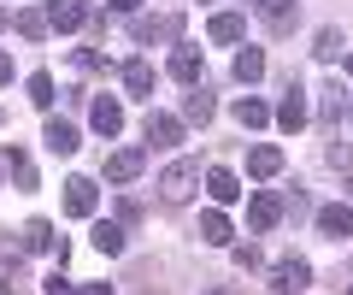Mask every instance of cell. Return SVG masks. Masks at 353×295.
I'll return each mask as SVG.
<instances>
[{"label":"cell","mask_w":353,"mask_h":295,"mask_svg":"<svg viewBox=\"0 0 353 295\" xmlns=\"http://www.w3.org/2000/svg\"><path fill=\"white\" fill-rule=\"evenodd\" d=\"M318 59H336V53H341V30H318Z\"/></svg>","instance_id":"83f0119b"},{"label":"cell","mask_w":353,"mask_h":295,"mask_svg":"<svg viewBox=\"0 0 353 295\" xmlns=\"http://www.w3.org/2000/svg\"><path fill=\"white\" fill-rule=\"evenodd\" d=\"M206 195H212L218 207H230V201H241V183H236V171H224V166H212V171H206Z\"/></svg>","instance_id":"7c38bea8"},{"label":"cell","mask_w":353,"mask_h":295,"mask_svg":"<svg viewBox=\"0 0 353 295\" xmlns=\"http://www.w3.org/2000/svg\"><path fill=\"white\" fill-rule=\"evenodd\" d=\"M141 160H148L141 148H118V154L106 160V183H136L141 178Z\"/></svg>","instance_id":"52a82bcc"},{"label":"cell","mask_w":353,"mask_h":295,"mask_svg":"<svg viewBox=\"0 0 353 295\" xmlns=\"http://www.w3.org/2000/svg\"><path fill=\"white\" fill-rule=\"evenodd\" d=\"M230 218L224 213H201V242H212V248H230Z\"/></svg>","instance_id":"ac0fdd59"},{"label":"cell","mask_w":353,"mask_h":295,"mask_svg":"<svg viewBox=\"0 0 353 295\" xmlns=\"http://www.w3.org/2000/svg\"><path fill=\"white\" fill-rule=\"evenodd\" d=\"M194 189H201V160H176V166H165L159 171V195H165V201H189V195Z\"/></svg>","instance_id":"6da1fadb"},{"label":"cell","mask_w":353,"mask_h":295,"mask_svg":"<svg viewBox=\"0 0 353 295\" xmlns=\"http://www.w3.org/2000/svg\"><path fill=\"white\" fill-rule=\"evenodd\" d=\"M248 171H253V178H277V171H283V148H271V142L248 148Z\"/></svg>","instance_id":"4fadbf2b"},{"label":"cell","mask_w":353,"mask_h":295,"mask_svg":"<svg viewBox=\"0 0 353 295\" xmlns=\"http://www.w3.org/2000/svg\"><path fill=\"white\" fill-rule=\"evenodd\" d=\"M253 6L265 12V24H271V30H289L294 24V6H289V0H253Z\"/></svg>","instance_id":"cb8c5ba5"},{"label":"cell","mask_w":353,"mask_h":295,"mask_svg":"<svg viewBox=\"0 0 353 295\" xmlns=\"http://www.w3.org/2000/svg\"><path fill=\"white\" fill-rule=\"evenodd\" d=\"M0 160H6V171L18 178V189H36V166L24 160V148H12V142H6V154H0Z\"/></svg>","instance_id":"d6986e66"},{"label":"cell","mask_w":353,"mask_h":295,"mask_svg":"<svg viewBox=\"0 0 353 295\" xmlns=\"http://www.w3.org/2000/svg\"><path fill=\"white\" fill-rule=\"evenodd\" d=\"M236 266H241V272H253V266H259V248H253V242H248V248H236Z\"/></svg>","instance_id":"1f68e13d"},{"label":"cell","mask_w":353,"mask_h":295,"mask_svg":"<svg viewBox=\"0 0 353 295\" xmlns=\"http://www.w3.org/2000/svg\"><path fill=\"white\" fill-rule=\"evenodd\" d=\"M94 207H101L94 178H71V183H65V213H71V218H94Z\"/></svg>","instance_id":"7a4b0ae2"},{"label":"cell","mask_w":353,"mask_h":295,"mask_svg":"<svg viewBox=\"0 0 353 295\" xmlns=\"http://www.w3.org/2000/svg\"><path fill=\"white\" fill-rule=\"evenodd\" d=\"M88 124L101 130V136H118V130H124V106H118V101H106V95H101V101L88 106Z\"/></svg>","instance_id":"8fae6325"},{"label":"cell","mask_w":353,"mask_h":295,"mask_svg":"<svg viewBox=\"0 0 353 295\" xmlns=\"http://www.w3.org/2000/svg\"><path fill=\"white\" fill-rule=\"evenodd\" d=\"M324 118H341V83H336V89H324Z\"/></svg>","instance_id":"4dcf8cb0"},{"label":"cell","mask_w":353,"mask_h":295,"mask_svg":"<svg viewBox=\"0 0 353 295\" xmlns=\"http://www.w3.org/2000/svg\"><path fill=\"white\" fill-rule=\"evenodd\" d=\"M241 36H248V18H236V12L212 18V41H241Z\"/></svg>","instance_id":"603a6c76"},{"label":"cell","mask_w":353,"mask_h":295,"mask_svg":"<svg viewBox=\"0 0 353 295\" xmlns=\"http://www.w3.org/2000/svg\"><path fill=\"white\" fill-rule=\"evenodd\" d=\"M41 289H48V295H77V289H71V278H59V272H53V278L41 283Z\"/></svg>","instance_id":"d6a6232c"},{"label":"cell","mask_w":353,"mask_h":295,"mask_svg":"<svg viewBox=\"0 0 353 295\" xmlns=\"http://www.w3.org/2000/svg\"><path fill=\"white\" fill-rule=\"evenodd\" d=\"M318 231L324 236H353V207H318Z\"/></svg>","instance_id":"5bb4252c"},{"label":"cell","mask_w":353,"mask_h":295,"mask_svg":"<svg viewBox=\"0 0 353 295\" xmlns=\"http://www.w3.org/2000/svg\"><path fill=\"white\" fill-rule=\"evenodd\" d=\"M236 77H241V83H259V77H265V53H259V48H241V53H236Z\"/></svg>","instance_id":"44dd1931"},{"label":"cell","mask_w":353,"mask_h":295,"mask_svg":"<svg viewBox=\"0 0 353 295\" xmlns=\"http://www.w3.org/2000/svg\"><path fill=\"white\" fill-rule=\"evenodd\" d=\"M236 118H241L248 130H259V124H271V106L253 101V95H241V101H236Z\"/></svg>","instance_id":"7402d4cb"},{"label":"cell","mask_w":353,"mask_h":295,"mask_svg":"<svg viewBox=\"0 0 353 295\" xmlns=\"http://www.w3.org/2000/svg\"><path fill=\"white\" fill-rule=\"evenodd\" d=\"M124 89L130 95H153V65L148 59H130L124 65Z\"/></svg>","instance_id":"ffe728a7"},{"label":"cell","mask_w":353,"mask_h":295,"mask_svg":"<svg viewBox=\"0 0 353 295\" xmlns=\"http://www.w3.org/2000/svg\"><path fill=\"white\" fill-rule=\"evenodd\" d=\"M77 65H83V71H106V53H94V48H83V53H77Z\"/></svg>","instance_id":"f546056e"},{"label":"cell","mask_w":353,"mask_h":295,"mask_svg":"<svg viewBox=\"0 0 353 295\" xmlns=\"http://www.w3.org/2000/svg\"><path fill=\"white\" fill-rule=\"evenodd\" d=\"M183 118H189V124H206V118H212V95H206V83H194V89L183 95Z\"/></svg>","instance_id":"e0dca14e"},{"label":"cell","mask_w":353,"mask_h":295,"mask_svg":"<svg viewBox=\"0 0 353 295\" xmlns=\"http://www.w3.org/2000/svg\"><path fill=\"white\" fill-rule=\"evenodd\" d=\"M0 83H12V53L0 48Z\"/></svg>","instance_id":"836d02e7"},{"label":"cell","mask_w":353,"mask_h":295,"mask_svg":"<svg viewBox=\"0 0 353 295\" xmlns=\"http://www.w3.org/2000/svg\"><path fill=\"white\" fill-rule=\"evenodd\" d=\"M12 24H18V36H24V41H41V36H48V12H18Z\"/></svg>","instance_id":"4316f807"},{"label":"cell","mask_w":353,"mask_h":295,"mask_svg":"<svg viewBox=\"0 0 353 295\" xmlns=\"http://www.w3.org/2000/svg\"><path fill=\"white\" fill-rule=\"evenodd\" d=\"M6 24H12V12H6V6H0V30H6Z\"/></svg>","instance_id":"74e56055"},{"label":"cell","mask_w":353,"mask_h":295,"mask_svg":"<svg viewBox=\"0 0 353 295\" xmlns=\"http://www.w3.org/2000/svg\"><path fill=\"white\" fill-rule=\"evenodd\" d=\"M24 89H30V106H41V113L53 106V77H48V71H30Z\"/></svg>","instance_id":"d4e9b609"},{"label":"cell","mask_w":353,"mask_h":295,"mask_svg":"<svg viewBox=\"0 0 353 295\" xmlns=\"http://www.w3.org/2000/svg\"><path fill=\"white\" fill-rule=\"evenodd\" d=\"M77 295H112V283H83Z\"/></svg>","instance_id":"e575fe53"},{"label":"cell","mask_w":353,"mask_h":295,"mask_svg":"<svg viewBox=\"0 0 353 295\" xmlns=\"http://www.w3.org/2000/svg\"><path fill=\"white\" fill-rule=\"evenodd\" d=\"M277 218H283V201H277L271 189H259V195L248 201V225H253V231H271Z\"/></svg>","instance_id":"ba28073f"},{"label":"cell","mask_w":353,"mask_h":295,"mask_svg":"<svg viewBox=\"0 0 353 295\" xmlns=\"http://www.w3.org/2000/svg\"><path fill=\"white\" fill-rule=\"evenodd\" d=\"M347 295H353V289H347Z\"/></svg>","instance_id":"ab89813d"},{"label":"cell","mask_w":353,"mask_h":295,"mask_svg":"<svg viewBox=\"0 0 353 295\" xmlns=\"http://www.w3.org/2000/svg\"><path fill=\"white\" fill-rule=\"evenodd\" d=\"M94 248H101V254H124V231H118V225H94Z\"/></svg>","instance_id":"484cf974"},{"label":"cell","mask_w":353,"mask_h":295,"mask_svg":"<svg viewBox=\"0 0 353 295\" xmlns=\"http://www.w3.org/2000/svg\"><path fill=\"white\" fill-rule=\"evenodd\" d=\"M41 142H48L53 154H77V124H65V118H48V130H41Z\"/></svg>","instance_id":"2e32d148"},{"label":"cell","mask_w":353,"mask_h":295,"mask_svg":"<svg viewBox=\"0 0 353 295\" xmlns=\"http://www.w3.org/2000/svg\"><path fill=\"white\" fill-rule=\"evenodd\" d=\"M171 77L189 83V89H194V83H206V53L201 48H176L171 53Z\"/></svg>","instance_id":"3957f363"},{"label":"cell","mask_w":353,"mask_h":295,"mask_svg":"<svg viewBox=\"0 0 353 295\" xmlns=\"http://www.w3.org/2000/svg\"><path fill=\"white\" fill-rule=\"evenodd\" d=\"M206 295H241V289H236V283H218V289H206Z\"/></svg>","instance_id":"8d00e7d4"},{"label":"cell","mask_w":353,"mask_h":295,"mask_svg":"<svg viewBox=\"0 0 353 295\" xmlns=\"http://www.w3.org/2000/svg\"><path fill=\"white\" fill-rule=\"evenodd\" d=\"M330 166H336L341 178H353V148H330Z\"/></svg>","instance_id":"f1b7e54d"},{"label":"cell","mask_w":353,"mask_h":295,"mask_svg":"<svg viewBox=\"0 0 353 295\" xmlns=\"http://www.w3.org/2000/svg\"><path fill=\"white\" fill-rule=\"evenodd\" d=\"M24 248H30V254H59V266H65V242L53 236L48 218H30V225H24Z\"/></svg>","instance_id":"277c9868"},{"label":"cell","mask_w":353,"mask_h":295,"mask_svg":"<svg viewBox=\"0 0 353 295\" xmlns=\"http://www.w3.org/2000/svg\"><path fill=\"white\" fill-rule=\"evenodd\" d=\"M106 6H112V12H136L141 0H106Z\"/></svg>","instance_id":"d590c367"},{"label":"cell","mask_w":353,"mask_h":295,"mask_svg":"<svg viewBox=\"0 0 353 295\" xmlns=\"http://www.w3.org/2000/svg\"><path fill=\"white\" fill-rule=\"evenodd\" d=\"M347 77H353V53H347Z\"/></svg>","instance_id":"f35d334b"},{"label":"cell","mask_w":353,"mask_h":295,"mask_svg":"<svg viewBox=\"0 0 353 295\" xmlns=\"http://www.w3.org/2000/svg\"><path fill=\"white\" fill-rule=\"evenodd\" d=\"M306 283H312V266H306V260H283V266L271 272V289L277 295H294V289H306Z\"/></svg>","instance_id":"8992f818"},{"label":"cell","mask_w":353,"mask_h":295,"mask_svg":"<svg viewBox=\"0 0 353 295\" xmlns=\"http://www.w3.org/2000/svg\"><path fill=\"white\" fill-rule=\"evenodd\" d=\"M141 130H148L153 148H176V142H183V124H176L171 113H148V124H141Z\"/></svg>","instance_id":"30bf717a"},{"label":"cell","mask_w":353,"mask_h":295,"mask_svg":"<svg viewBox=\"0 0 353 295\" xmlns=\"http://www.w3.org/2000/svg\"><path fill=\"white\" fill-rule=\"evenodd\" d=\"M83 24H88L83 0H48V30H83Z\"/></svg>","instance_id":"5b68a950"},{"label":"cell","mask_w":353,"mask_h":295,"mask_svg":"<svg viewBox=\"0 0 353 295\" xmlns=\"http://www.w3.org/2000/svg\"><path fill=\"white\" fill-rule=\"evenodd\" d=\"M277 124H283V130H301V124H306V95H301V83H289V95H283V106H277Z\"/></svg>","instance_id":"9a60e30c"},{"label":"cell","mask_w":353,"mask_h":295,"mask_svg":"<svg viewBox=\"0 0 353 295\" xmlns=\"http://www.w3.org/2000/svg\"><path fill=\"white\" fill-rule=\"evenodd\" d=\"M183 30V18H130V36L136 41H171Z\"/></svg>","instance_id":"9c48e42d"}]
</instances>
